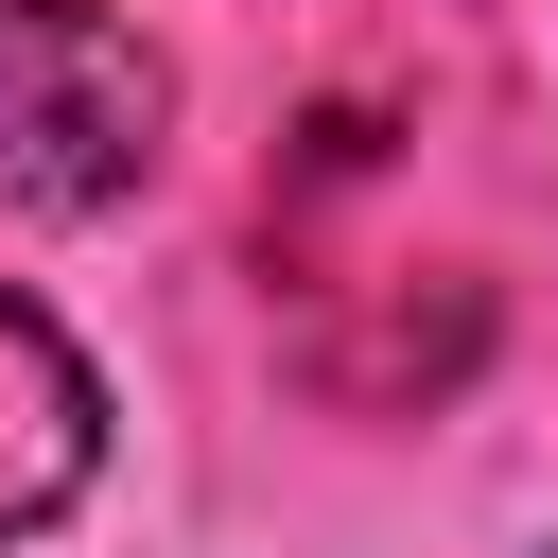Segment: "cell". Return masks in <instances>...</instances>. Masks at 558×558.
Listing matches in <instances>:
<instances>
[{
	"instance_id": "6da1fadb",
	"label": "cell",
	"mask_w": 558,
	"mask_h": 558,
	"mask_svg": "<svg viewBox=\"0 0 558 558\" xmlns=\"http://www.w3.org/2000/svg\"><path fill=\"white\" fill-rule=\"evenodd\" d=\"M174 70L122 0H0V192L17 209H122L157 174Z\"/></svg>"
},
{
	"instance_id": "7a4b0ae2",
	"label": "cell",
	"mask_w": 558,
	"mask_h": 558,
	"mask_svg": "<svg viewBox=\"0 0 558 558\" xmlns=\"http://www.w3.org/2000/svg\"><path fill=\"white\" fill-rule=\"evenodd\" d=\"M87 471H105V384H87V349H70L35 296H0V541H35Z\"/></svg>"
}]
</instances>
